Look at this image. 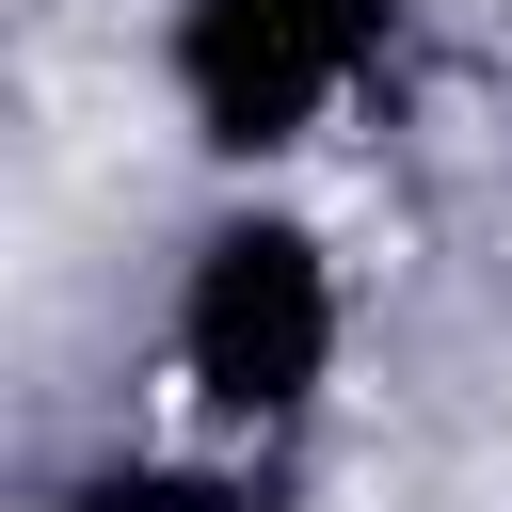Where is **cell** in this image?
Segmentation results:
<instances>
[{
  "mask_svg": "<svg viewBox=\"0 0 512 512\" xmlns=\"http://www.w3.org/2000/svg\"><path fill=\"white\" fill-rule=\"evenodd\" d=\"M176 400L224 432V448H272L320 416L336 352H352V288H336V240L288 208V192H224L192 240H176Z\"/></svg>",
  "mask_w": 512,
  "mask_h": 512,
  "instance_id": "1",
  "label": "cell"
},
{
  "mask_svg": "<svg viewBox=\"0 0 512 512\" xmlns=\"http://www.w3.org/2000/svg\"><path fill=\"white\" fill-rule=\"evenodd\" d=\"M400 32L416 0H160V80L208 160H288L400 64Z\"/></svg>",
  "mask_w": 512,
  "mask_h": 512,
  "instance_id": "2",
  "label": "cell"
},
{
  "mask_svg": "<svg viewBox=\"0 0 512 512\" xmlns=\"http://www.w3.org/2000/svg\"><path fill=\"white\" fill-rule=\"evenodd\" d=\"M64 512H256V480L240 464H96V480H64Z\"/></svg>",
  "mask_w": 512,
  "mask_h": 512,
  "instance_id": "3",
  "label": "cell"
}]
</instances>
